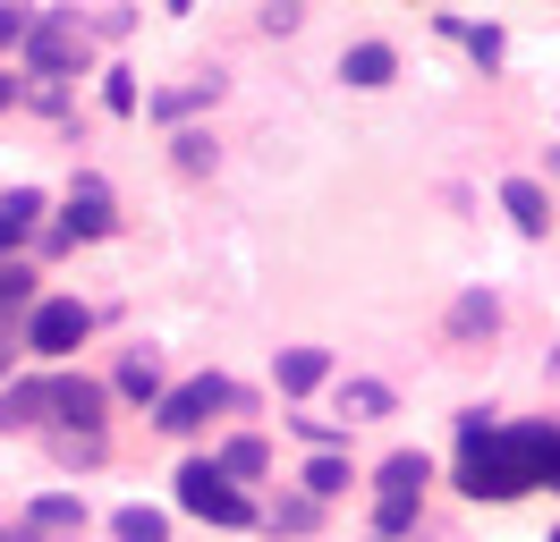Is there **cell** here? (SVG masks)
Segmentation results:
<instances>
[{"label": "cell", "instance_id": "obj_1", "mask_svg": "<svg viewBox=\"0 0 560 542\" xmlns=\"http://www.w3.org/2000/svg\"><path fill=\"white\" fill-rule=\"evenodd\" d=\"M535 483L560 492V424H492V406H467L458 415V492L518 500Z\"/></svg>", "mask_w": 560, "mask_h": 542}, {"label": "cell", "instance_id": "obj_2", "mask_svg": "<svg viewBox=\"0 0 560 542\" xmlns=\"http://www.w3.org/2000/svg\"><path fill=\"white\" fill-rule=\"evenodd\" d=\"M424 483H433L424 449H390L383 467H374V542H399L408 526H417V508H424Z\"/></svg>", "mask_w": 560, "mask_h": 542}, {"label": "cell", "instance_id": "obj_3", "mask_svg": "<svg viewBox=\"0 0 560 542\" xmlns=\"http://www.w3.org/2000/svg\"><path fill=\"white\" fill-rule=\"evenodd\" d=\"M171 483H178V508H187V517H205V526H264V508L246 500L238 483H221L212 458H187Z\"/></svg>", "mask_w": 560, "mask_h": 542}, {"label": "cell", "instance_id": "obj_4", "mask_svg": "<svg viewBox=\"0 0 560 542\" xmlns=\"http://www.w3.org/2000/svg\"><path fill=\"white\" fill-rule=\"evenodd\" d=\"M26 68L35 76H77L85 68V17L77 9H35V26H26Z\"/></svg>", "mask_w": 560, "mask_h": 542}, {"label": "cell", "instance_id": "obj_5", "mask_svg": "<svg viewBox=\"0 0 560 542\" xmlns=\"http://www.w3.org/2000/svg\"><path fill=\"white\" fill-rule=\"evenodd\" d=\"M212 406H238V381H230V373H196V381L162 390L153 424H162L171 440H187V433H205V424H212Z\"/></svg>", "mask_w": 560, "mask_h": 542}, {"label": "cell", "instance_id": "obj_6", "mask_svg": "<svg viewBox=\"0 0 560 542\" xmlns=\"http://www.w3.org/2000/svg\"><path fill=\"white\" fill-rule=\"evenodd\" d=\"M85 339H94V305L35 297V314H26V347H35V356H77Z\"/></svg>", "mask_w": 560, "mask_h": 542}, {"label": "cell", "instance_id": "obj_7", "mask_svg": "<svg viewBox=\"0 0 560 542\" xmlns=\"http://www.w3.org/2000/svg\"><path fill=\"white\" fill-rule=\"evenodd\" d=\"M110 229H119L110 187H103V178H77V187H69V212H60V229H51V237H60V246H77V237H110Z\"/></svg>", "mask_w": 560, "mask_h": 542}, {"label": "cell", "instance_id": "obj_8", "mask_svg": "<svg viewBox=\"0 0 560 542\" xmlns=\"http://www.w3.org/2000/svg\"><path fill=\"white\" fill-rule=\"evenodd\" d=\"M103 406H110V381H94V373H60V381H51L60 433H103Z\"/></svg>", "mask_w": 560, "mask_h": 542}, {"label": "cell", "instance_id": "obj_9", "mask_svg": "<svg viewBox=\"0 0 560 542\" xmlns=\"http://www.w3.org/2000/svg\"><path fill=\"white\" fill-rule=\"evenodd\" d=\"M331 406H340L331 424H340V433H357V424H374V415H390V406H399V390H390V381H365V373H340V390H331Z\"/></svg>", "mask_w": 560, "mask_h": 542}, {"label": "cell", "instance_id": "obj_10", "mask_svg": "<svg viewBox=\"0 0 560 542\" xmlns=\"http://www.w3.org/2000/svg\"><path fill=\"white\" fill-rule=\"evenodd\" d=\"M442 331H451V347H485V339L501 331V297H492V288H467V297H451Z\"/></svg>", "mask_w": 560, "mask_h": 542}, {"label": "cell", "instance_id": "obj_11", "mask_svg": "<svg viewBox=\"0 0 560 542\" xmlns=\"http://www.w3.org/2000/svg\"><path fill=\"white\" fill-rule=\"evenodd\" d=\"M18 526H26L35 542H51V534H85V500H77V492H35Z\"/></svg>", "mask_w": 560, "mask_h": 542}, {"label": "cell", "instance_id": "obj_12", "mask_svg": "<svg viewBox=\"0 0 560 542\" xmlns=\"http://www.w3.org/2000/svg\"><path fill=\"white\" fill-rule=\"evenodd\" d=\"M272 381L289 390V399H306V390H323V381H331V347H280Z\"/></svg>", "mask_w": 560, "mask_h": 542}, {"label": "cell", "instance_id": "obj_13", "mask_svg": "<svg viewBox=\"0 0 560 542\" xmlns=\"http://www.w3.org/2000/svg\"><path fill=\"white\" fill-rule=\"evenodd\" d=\"M110 390H119V399H137V406H162V390H171V381H162V356H153V347H128Z\"/></svg>", "mask_w": 560, "mask_h": 542}, {"label": "cell", "instance_id": "obj_14", "mask_svg": "<svg viewBox=\"0 0 560 542\" xmlns=\"http://www.w3.org/2000/svg\"><path fill=\"white\" fill-rule=\"evenodd\" d=\"M212 474H221V483H255V474H272V449H264L255 433H230L221 449H212Z\"/></svg>", "mask_w": 560, "mask_h": 542}, {"label": "cell", "instance_id": "obj_15", "mask_svg": "<svg viewBox=\"0 0 560 542\" xmlns=\"http://www.w3.org/2000/svg\"><path fill=\"white\" fill-rule=\"evenodd\" d=\"M340 76H349L357 94H374V85L399 76V51H390V43H349V51H340Z\"/></svg>", "mask_w": 560, "mask_h": 542}, {"label": "cell", "instance_id": "obj_16", "mask_svg": "<svg viewBox=\"0 0 560 542\" xmlns=\"http://www.w3.org/2000/svg\"><path fill=\"white\" fill-rule=\"evenodd\" d=\"M501 212L518 221V237H552V196H544L535 178H510V187H501Z\"/></svg>", "mask_w": 560, "mask_h": 542}, {"label": "cell", "instance_id": "obj_17", "mask_svg": "<svg viewBox=\"0 0 560 542\" xmlns=\"http://www.w3.org/2000/svg\"><path fill=\"white\" fill-rule=\"evenodd\" d=\"M221 102V76H187V85H162V94H144L153 119H187V110H212Z\"/></svg>", "mask_w": 560, "mask_h": 542}, {"label": "cell", "instance_id": "obj_18", "mask_svg": "<svg viewBox=\"0 0 560 542\" xmlns=\"http://www.w3.org/2000/svg\"><path fill=\"white\" fill-rule=\"evenodd\" d=\"M43 406H51V381H0V433H26Z\"/></svg>", "mask_w": 560, "mask_h": 542}, {"label": "cell", "instance_id": "obj_19", "mask_svg": "<svg viewBox=\"0 0 560 542\" xmlns=\"http://www.w3.org/2000/svg\"><path fill=\"white\" fill-rule=\"evenodd\" d=\"M35 221H43V187H9L0 196V246H26Z\"/></svg>", "mask_w": 560, "mask_h": 542}, {"label": "cell", "instance_id": "obj_20", "mask_svg": "<svg viewBox=\"0 0 560 542\" xmlns=\"http://www.w3.org/2000/svg\"><path fill=\"white\" fill-rule=\"evenodd\" d=\"M289 433L306 440V449H315V458H349V433H340V424H331V415H289Z\"/></svg>", "mask_w": 560, "mask_h": 542}, {"label": "cell", "instance_id": "obj_21", "mask_svg": "<svg viewBox=\"0 0 560 542\" xmlns=\"http://www.w3.org/2000/svg\"><path fill=\"white\" fill-rule=\"evenodd\" d=\"M442 34H451V43H467V51H476V68H501V51H510V43H501V26H458V17H442Z\"/></svg>", "mask_w": 560, "mask_h": 542}, {"label": "cell", "instance_id": "obj_22", "mask_svg": "<svg viewBox=\"0 0 560 542\" xmlns=\"http://www.w3.org/2000/svg\"><path fill=\"white\" fill-rule=\"evenodd\" d=\"M110 534H119V542H171V517H162V508H119Z\"/></svg>", "mask_w": 560, "mask_h": 542}, {"label": "cell", "instance_id": "obj_23", "mask_svg": "<svg viewBox=\"0 0 560 542\" xmlns=\"http://www.w3.org/2000/svg\"><path fill=\"white\" fill-rule=\"evenodd\" d=\"M340 492H349V458H306V500H340Z\"/></svg>", "mask_w": 560, "mask_h": 542}, {"label": "cell", "instance_id": "obj_24", "mask_svg": "<svg viewBox=\"0 0 560 542\" xmlns=\"http://www.w3.org/2000/svg\"><path fill=\"white\" fill-rule=\"evenodd\" d=\"M103 110H110V119H137V110H144V94H137L128 68H103Z\"/></svg>", "mask_w": 560, "mask_h": 542}, {"label": "cell", "instance_id": "obj_25", "mask_svg": "<svg viewBox=\"0 0 560 542\" xmlns=\"http://www.w3.org/2000/svg\"><path fill=\"white\" fill-rule=\"evenodd\" d=\"M171 162L187 169V178H205V169H212V136H205V128H178V136H171Z\"/></svg>", "mask_w": 560, "mask_h": 542}, {"label": "cell", "instance_id": "obj_26", "mask_svg": "<svg viewBox=\"0 0 560 542\" xmlns=\"http://www.w3.org/2000/svg\"><path fill=\"white\" fill-rule=\"evenodd\" d=\"M315 517H323V508L306 500V492H289V500H272V517H264V526H272V534H306Z\"/></svg>", "mask_w": 560, "mask_h": 542}, {"label": "cell", "instance_id": "obj_27", "mask_svg": "<svg viewBox=\"0 0 560 542\" xmlns=\"http://www.w3.org/2000/svg\"><path fill=\"white\" fill-rule=\"evenodd\" d=\"M9 305H35V263H0V314Z\"/></svg>", "mask_w": 560, "mask_h": 542}, {"label": "cell", "instance_id": "obj_28", "mask_svg": "<svg viewBox=\"0 0 560 542\" xmlns=\"http://www.w3.org/2000/svg\"><path fill=\"white\" fill-rule=\"evenodd\" d=\"M60 458H69V467H94V458H103V433H60Z\"/></svg>", "mask_w": 560, "mask_h": 542}, {"label": "cell", "instance_id": "obj_29", "mask_svg": "<svg viewBox=\"0 0 560 542\" xmlns=\"http://www.w3.org/2000/svg\"><path fill=\"white\" fill-rule=\"evenodd\" d=\"M26 26H35V9H0V51H18V43H26Z\"/></svg>", "mask_w": 560, "mask_h": 542}, {"label": "cell", "instance_id": "obj_30", "mask_svg": "<svg viewBox=\"0 0 560 542\" xmlns=\"http://www.w3.org/2000/svg\"><path fill=\"white\" fill-rule=\"evenodd\" d=\"M18 94H26V85H18L9 68H0V110H18Z\"/></svg>", "mask_w": 560, "mask_h": 542}, {"label": "cell", "instance_id": "obj_31", "mask_svg": "<svg viewBox=\"0 0 560 542\" xmlns=\"http://www.w3.org/2000/svg\"><path fill=\"white\" fill-rule=\"evenodd\" d=\"M552 178H560V153H552Z\"/></svg>", "mask_w": 560, "mask_h": 542}, {"label": "cell", "instance_id": "obj_32", "mask_svg": "<svg viewBox=\"0 0 560 542\" xmlns=\"http://www.w3.org/2000/svg\"><path fill=\"white\" fill-rule=\"evenodd\" d=\"M0 542H9V526H0Z\"/></svg>", "mask_w": 560, "mask_h": 542}, {"label": "cell", "instance_id": "obj_33", "mask_svg": "<svg viewBox=\"0 0 560 542\" xmlns=\"http://www.w3.org/2000/svg\"><path fill=\"white\" fill-rule=\"evenodd\" d=\"M552 542H560V534H552Z\"/></svg>", "mask_w": 560, "mask_h": 542}]
</instances>
